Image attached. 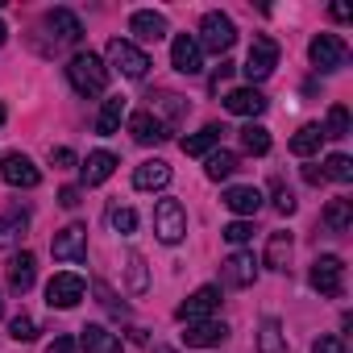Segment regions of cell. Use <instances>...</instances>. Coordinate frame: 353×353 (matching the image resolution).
Segmentation results:
<instances>
[{
	"label": "cell",
	"instance_id": "1",
	"mask_svg": "<svg viewBox=\"0 0 353 353\" xmlns=\"http://www.w3.org/2000/svg\"><path fill=\"white\" fill-rule=\"evenodd\" d=\"M67 79H71V88L79 92V96H104V88H108V67H104V59L100 54H92V50H79L71 63H67Z\"/></svg>",
	"mask_w": 353,
	"mask_h": 353
},
{
	"label": "cell",
	"instance_id": "2",
	"mask_svg": "<svg viewBox=\"0 0 353 353\" xmlns=\"http://www.w3.org/2000/svg\"><path fill=\"white\" fill-rule=\"evenodd\" d=\"M154 233L166 245H179L188 237V208L179 200H158L154 204Z\"/></svg>",
	"mask_w": 353,
	"mask_h": 353
},
{
	"label": "cell",
	"instance_id": "3",
	"mask_svg": "<svg viewBox=\"0 0 353 353\" xmlns=\"http://www.w3.org/2000/svg\"><path fill=\"white\" fill-rule=\"evenodd\" d=\"M108 63H112L125 79H145V71H150V54H145L141 46L125 42V38H112V42H108Z\"/></svg>",
	"mask_w": 353,
	"mask_h": 353
},
{
	"label": "cell",
	"instance_id": "4",
	"mask_svg": "<svg viewBox=\"0 0 353 353\" xmlns=\"http://www.w3.org/2000/svg\"><path fill=\"white\" fill-rule=\"evenodd\" d=\"M233 42H237V26L225 13H204V21H200V50L225 54Z\"/></svg>",
	"mask_w": 353,
	"mask_h": 353
},
{
	"label": "cell",
	"instance_id": "5",
	"mask_svg": "<svg viewBox=\"0 0 353 353\" xmlns=\"http://www.w3.org/2000/svg\"><path fill=\"white\" fill-rule=\"evenodd\" d=\"M279 67V42L274 38H266V34H258L254 42H250V54H245V75H250V83H262L270 71Z\"/></svg>",
	"mask_w": 353,
	"mask_h": 353
},
{
	"label": "cell",
	"instance_id": "6",
	"mask_svg": "<svg viewBox=\"0 0 353 353\" xmlns=\"http://www.w3.org/2000/svg\"><path fill=\"white\" fill-rule=\"evenodd\" d=\"M312 287L324 295V299H336L345 291V262L336 254H320L312 262Z\"/></svg>",
	"mask_w": 353,
	"mask_h": 353
},
{
	"label": "cell",
	"instance_id": "7",
	"mask_svg": "<svg viewBox=\"0 0 353 353\" xmlns=\"http://www.w3.org/2000/svg\"><path fill=\"white\" fill-rule=\"evenodd\" d=\"M307 59H312L320 71H336V67L349 63V46H345L336 34H316V38L307 42Z\"/></svg>",
	"mask_w": 353,
	"mask_h": 353
},
{
	"label": "cell",
	"instance_id": "8",
	"mask_svg": "<svg viewBox=\"0 0 353 353\" xmlns=\"http://www.w3.org/2000/svg\"><path fill=\"white\" fill-rule=\"evenodd\" d=\"M0 174H5L9 188H26V192L42 183V170H38L34 158H26V154H5V158H0Z\"/></svg>",
	"mask_w": 353,
	"mask_h": 353
},
{
	"label": "cell",
	"instance_id": "9",
	"mask_svg": "<svg viewBox=\"0 0 353 353\" xmlns=\"http://www.w3.org/2000/svg\"><path fill=\"white\" fill-rule=\"evenodd\" d=\"M83 295H88V283H83L79 274H54V279L46 283V303H50V307H63V312H67V307H75Z\"/></svg>",
	"mask_w": 353,
	"mask_h": 353
},
{
	"label": "cell",
	"instance_id": "10",
	"mask_svg": "<svg viewBox=\"0 0 353 353\" xmlns=\"http://www.w3.org/2000/svg\"><path fill=\"white\" fill-rule=\"evenodd\" d=\"M170 67L179 71V75H200L204 71V50L192 34H179L170 42Z\"/></svg>",
	"mask_w": 353,
	"mask_h": 353
},
{
	"label": "cell",
	"instance_id": "11",
	"mask_svg": "<svg viewBox=\"0 0 353 353\" xmlns=\"http://www.w3.org/2000/svg\"><path fill=\"white\" fill-rule=\"evenodd\" d=\"M50 254H54L59 262H83V258H88V229H83V225H67L63 233H54Z\"/></svg>",
	"mask_w": 353,
	"mask_h": 353
},
{
	"label": "cell",
	"instance_id": "12",
	"mask_svg": "<svg viewBox=\"0 0 353 353\" xmlns=\"http://www.w3.org/2000/svg\"><path fill=\"white\" fill-rule=\"evenodd\" d=\"M216 303H221V291L216 287H200L196 295H188L183 303H179V316L183 324H196V320H212V312H216Z\"/></svg>",
	"mask_w": 353,
	"mask_h": 353
},
{
	"label": "cell",
	"instance_id": "13",
	"mask_svg": "<svg viewBox=\"0 0 353 353\" xmlns=\"http://www.w3.org/2000/svg\"><path fill=\"white\" fill-rule=\"evenodd\" d=\"M221 279H225L229 287H254V279H258V262H254V254H245V250L229 254Z\"/></svg>",
	"mask_w": 353,
	"mask_h": 353
},
{
	"label": "cell",
	"instance_id": "14",
	"mask_svg": "<svg viewBox=\"0 0 353 353\" xmlns=\"http://www.w3.org/2000/svg\"><path fill=\"white\" fill-rule=\"evenodd\" d=\"M225 336H229V324H225V320H196V324H188V332H183L188 349H212V345H221Z\"/></svg>",
	"mask_w": 353,
	"mask_h": 353
},
{
	"label": "cell",
	"instance_id": "15",
	"mask_svg": "<svg viewBox=\"0 0 353 353\" xmlns=\"http://www.w3.org/2000/svg\"><path fill=\"white\" fill-rule=\"evenodd\" d=\"M129 133H133V141H141V145H158V141H166V137H170V129H166L158 117H150L145 108L129 117Z\"/></svg>",
	"mask_w": 353,
	"mask_h": 353
},
{
	"label": "cell",
	"instance_id": "16",
	"mask_svg": "<svg viewBox=\"0 0 353 353\" xmlns=\"http://www.w3.org/2000/svg\"><path fill=\"white\" fill-rule=\"evenodd\" d=\"M166 183H170V166L162 158H150V162H141L133 170V188L137 192H162Z\"/></svg>",
	"mask_w": 353,
	"mask_h": 353
},
{
	"label": "cell",
	"instance_id": "17",
	"mask_svg": "<svg viewBox=\"0 0 353 353\" xmlns=\"http://www.w3.org/2000/svg\"><path fill=\"white\" fill-rule=\"evenodd\" d=\"M46 30H50L54 42H79L83 38V26H79V17L71 9H50L46 13Z\"/></svg>",
	"mask_w": 353,
	"mask_h": 353
},
{
	"label": "cell",
	"instance_id": "18",
	"mask_svg": "<svg viewBox=\"0 0 353 353\" xmlns=\"http://www.w3.org/2000/svg\"><path fill=\"white\" fill-rule=\"evenodd\" d=\"M225 108L237 112V117H262L266 112V96L258 88H237V92L225 96Z\"/></svg>",
	"mask_w": 353,
	"mask_h": 353
},
{
	"label": "cell",
	"instance_id": "19",
	"mask_svg": "<svg viewBox=\"0 0 353 353\" xmlns=\"http://www.w3.org/2000/svg\"><path fill=\"white\" fill-rule=\"evenodd\" d=\"M129 30H133L141 42H158V38H166V17L154 13V9H137V13L129 17Z\"/></svg>",
	"mask_w": 353,
	"mask_h": 353
},
{
	"label": "cell",
	"instance_id": "20",
	"mask_svg": "<svg viewBox=\"0 0 353 353\" xmlns=\"http://www.w3.org/2000/svg\"><path fill=\"white\" fill-rule=\"evenodd\" d=\"M34 274H38V258H34L30 250H21V254H13V262H9V287L26 295V291L34 287Z\"/></svg>",
	"mask_w": 353,
	"mask_h": 353
},
{
	"label": "cell",
	"instance_id": "21",
	"mask_svg": "<svg viewBox=\"0 0 353 353\" xmlns=\"http://www.w3.org/2000/svg\"><path fill=\"white\" fill-rule=\"evenodd\" d=\"M79 345H83L88 353H121V336L108 332L104 324H88V328H79Z\"/></svg>",
	"mask_w": 353,
	"mask_h": 353
},
{
	"label": "cell",
	"instance_id": "22",
	"mask_svg": "<svg viewBox=\"0 0 353 353\" xmlns=\"http://www.w3.org/2000/svg\"><path fill=\"white\" fill-rule=\"evenodd\" d=\"M154 104L145 108L150 117H158L166 129H174V125H179V117L188 112V100H179V96H170V92H162V96H150Z\"/></svg>",
	"mask_w": 353,
	"mask_h": 353
},
{
	"label": "cell",
	"instance_id": "23",
	"mask_svg": "<svg viewBox=\"0 0 353 353\" xmlns=\"http://www.w3.org/2000/svg\"><path fill=\"white\" fill-rule=\"evenodd\" d=\"M117 170V158L108 154V150H96V154H88V162L79 166V174H83V183L88 188H96V183H104L108 174Z\"/></svg>",
	"mask_w": 353,
	"mask_h": 353
},
{
	"label": "cell",
	"instance_id": "24",
	"mask_svg": "<svg viewBox=\"0 0 353 353\" xmlns=\"http://www.w3.org/2000/svg\"><path fill=\"white\" fill-rule=\"evenodd\" d=\"M225 208L237 212V216H258L262 192H258V188H229V192H225Z\"/></svg>",
	"mask_w": 353,
	"mask_h": 353
},
{
	"label": "cell",
	"instance_id": "25",
	"mask_svg": "<svg viewBox=\"0 0 353 353\" xmlns=\"http://www.w3.org/2000/svg\"><path fill=\"white\" fill-rule=\"evenodd\" d=\"M221 125H204L200 133H192V137H183V154H192V158H204V154H212L216 145H221Z\"/></svg>",
	"mask_w": 353,
	"mask_h": 353
},
{
	"label": "cell",
	"instance_id": "26",
	"mask_svg": "<svg viewBox=\"0 0 353 353\" xmlns=\"http://www.w3.org/2000/svg\"><path fill=\"white\" fill-rule=\"evenodd\" d=\"M349 225H353V200H328V208H324V229L328 233H349Z\"/></svg>",
	"mask_w": 353,
	"mask_h": 353
},
{
	"label": "cell",
	"instance_id": "27",
	"mask_svg": "<svg viewBox=\"0 0 353 353\" xmlns=\"http://www.w3.org/2000/svg\"><path fill=\"white\" fill-rule=\"evenodd\" d=\"M258 353H287V332L274 316H266L258 328Z\"/></svg>",
	"mask_w": 353,
	"mask_h": 353
},
{
	"label": "cell",
	"instance_id": "28",
	"mask_svg": "<svg viewBox=\"0 0 353 353\" xmlns=\"http://www.w3.org/2000/svg\"><path fill=\"white\" fill-rule=\"evenodd\" d=\"M233 170H237V154L233 150H212L208 154V166H204V174L212 183H221V179H233Z\"/></svg>",
	"mask_w": 353,
	"mask_h": 353
},
{
	"label": "cell",
	"instance_id": "29",
	"mask_svg": "<svg viewBox=\"0 0 353 353\" xmlns=\"http://www.w3.org/2000/svg\"><path fill=\"white\" fill-rule=\"evenodd\" d=\"M121 117H125V96H108L104 100V108H100V117H96V133H117L121 129Z\"/></svg>",
	"mask_w": 353,
	"mask_h": 353
},
{
	"label": "cell",
	"instance_id": "30",
	"mask_svg": "<svg viewBox=\"0 0 353 353\" xmlns=\"http://www.w3.org/2000/svg\"><path fill=\"white\" fill-rule=\"evenodd\" d=\"M291 233H270V241H266V266L270 270H287V262H291Z\"/></svg>",
	"mask_w": 353,
	"mask_h": 353
},
{
	"label": "cell",
	"instance_id": "31",
	"mask_svg": "<svg viewBox=\"0 0 353 353\" xmlns=\"http://www.w3.org/2000/svg\"><path fill=\"white\" fill-rule=\"evenodd\" d=\"M320 141H324L320 125H303V129L291 137V154H295V158H312V154L320 150Z\"/></svg>",
	"mask_w": 353,
	"mask_h": 353
},
{
	"label": "cell",
	"instance_id": "32",
	"mask_svg": "<svg viewBox=\"0 0 353 353\" xmlns=\"http://www.w3.org/2000/svg\"><path fill=\"white\" fill-rule=\"evenodd\" d=\"M26 225H30L26 212H5V216H0V245L21 241V237H26Z\"/></svg>",
	"mask_w": 353,
	"mask_h": 353
},
{
	"label": "cell",
	"instance_id": "33",
	"mask_svg": "<svg viewBox=\"0 0 353 353\" xmlns=\"http://www.w3.org/2000/svg\"><path fill=\"white\" fill-rule=\"evenodd\" d=\"M237 133H241V145H245L250 154H266V150H270V133H266L262 125H254V121H250V125H241Z\"/></svg>",
	"mask_w": 353,
	"mask_h": 353
},
{
	"label": "cell",
	"instance_id": "34",
	"mask_svg": "<svg viewBox=\"0 0 353 353\" xmlns=\"http://www.w3.org/2000/svg\"><path fill=\"white\" fill-rule=\"evenodd\" d=\"M320 170H324V179H336V183H349V179H353V162H349L345 154H328Z\"/></svg>",
	"mask_w": 353,
	"mask_h": 353
},
{
	"label": "cell",
	"instance_id": "35",
	"mask_svg": "<svg viewBox=\"0 0 353 353\" xmlns=\"http://www.w3.org/2000/svg\"><path fill=\"white\" fill-rule=\"evenodd\" d=\"M320 133H324V137H349V108H345V104H332Z\"/></svg>",
	"mask_w": 353,
	"mask_h": 353
},
{
	"label": "cell",
	"instance_id": "36",
	"mask_svg": "<svg viewBox=\"0 0 353 353\" xmlns=\"http://www.w3.org/2000/svg\"><path fill=\"white\" fill-rule=\"evenodd\" d=\"M270 196H274V208H279L283 216L295 212V196H291V188H287L283 179H270Z\"/></svg>",
	"mask_w": 353,
	"mask_h": 353
},
{
	"label": "cell",
	"instance_id": "37",
	"mask_svg": "<svg viewBox=\"0 0 353 353\" xmlns=\"http://www.w3.org/2000/svg\"><path fill=\"white\" fill-rule=\"evenodd\" d=\"M9 336H13V341H34V336H38L34 316H26V312H21V316H13V320H9Z\"/></svg>",
	"mask_w": 353,
	"mask_h": 353
},
{
	"label": "cell",
	"instance_id": "38",
	"mask_svg": "<svg viewBox=\"0 0 353 353\" xmlns=\"http://www.w3.org/2000/svg\"><path fill=\"white\" fill-rule=\"evenodd\" d=\"M108 221H112L117 233H133V229H137V212H133V208H112Z\"/></svg>",
	"mask_w": 353,
	"mask_h": 353
},
{
	"label": "cell",
	"instance_id": "39",
	"mask_svg": "<svg viewBox=\"0 0 353 353\" xmlns=\"http://www.w3.org/2000/svg\"><path fill=\"white\" fill-rule=\"evenodd\" d=\"M125 266H129V287L133 291H145V262H141V254H129Z\"/></svg>",
	"mask_w": 353,
	"mask_h": 353
},
{
	"label": "cell",
	"instance_id": "40",
	"mask_svg": "<svg viewBox=\"0 0 353 353\" xmlns=\"http://www.w3.org/2000/svg\"><path fill=\"white\" fill-rule=\"evenodd\" d=\"M254 237V225L250 221H233V225H225V241H233V245H245Z\"/></svg>",
	"mask_w": 353,
	"mask_h": 353
},
{
	"label": "cell",
	"instance_id": "41",
	"mask_svg": "<svg viewBox=\"0 0 353 353\" xmlns=\"http://www.w3.org/2000/svg\"><path fill=\"white\" fill-rule=\"evenodd\" d=\"M312 353H345V336H320L312 345Z\"/></svg>",
	"mask_w": 353,
	"mask_h": 353
},
{
	"label": "cell",
	"instance_id": "42",
	"mask_svg": "<svg viewBox=\"0 0 353 353\" xmlns=\"http://www.w3.org/2000/svg\"><path fill=\"white\" fill-rule=\"evenodd\" d=\"M46 353H79V341H75V336H54V341L46 345Z\"/></svg>",
	"mask_w": 353,
	"mask_h": 353
},
{
	"label": "cell",
	"instance_id": "43",
	"mask_svg": "<svg viewBox=\"0 0 353 353\" xmlns=\"http://www.w3.org/2000/svg\"><path fill=\"white\" fill-rule=\"evenodd\" d=\"M50 162H54V166H75V154H71L67 145H59V150H50Z\"/></svg>",
	"mask_w": 353,
	"mask_h": 353
},
{
	"label": "cell",
	"instance_id": "44",
	"mask_svg": "<svg viewBox=\"0 0 353 353\" xmlns=\"http://www.w3.org/2000/svg\"><path fill=\"white\" fill-rule=\"evenodd\" d=\"M229 75H233V63H221V67H216V75H212V83H208V88H212V92H221V83H225V79H229Z\"/></svg>",
	"mask_w": 353,
	"mask_h": 353
},
{
	"label": "cell",
	"instance_id": "45",
	"mask_svg": "<svg viewBox=\"0 0 353 353\" xmlns=\"http://www.w3.org/2000/svg\"><path fill=\"white\" fill-rule=\"evenodd\" d=\"M59 204L63 208H79V188H63L59 192Z\"/></svg>",
	"mask_w": 353,
	"mask_h": 353
},
{
	"label": "cell",
	"instance_id": "46",
	"mask_svg": "<svg viewBox=\"0 0 353 353\" xmlns=\"http://www.w3.org/2000/svg\"><path fill=\"white\" fill-rule=\"evenodd\" d=\"M303 179H307L312 188H320V183H324V170H316V166H303Z\"/></svg>",
	"mask_w": 353,
	"mask_h": 353
},
{
	"label": "cell",
	"instance_id": "47",
	"mask_svg": "<svg viewBox=\"0 0 353 353\" xmlns=\"http://www.w3.org/2000/svg\"><path fill=\"white\" fill-rule=\"evenodd\" d=\"M332 17L336 21H349V5H332Z\"/></svg>",
	"mask_w": 353,
	"mask_h": 353
},
{
	"label": "cell",
	"instance_id": "48",
	"mask_svg": "<svg viewBox=\"0 0 353 353\" xmlns=\"http://www.w3.org/2000/svg\"><path fill=\"white\" fill-rule=\"evenodd\" d=\"M150 353H174V349H166V345H154V349H150Z\"/></svg>",
	"mask_w": 353,
	"mask_h": 353
},
{
	"label": "cell",
	"instance_id": "49",
	"mask_svg": "<svg viewBox=\"0 0 353 353\" xmlns=\"http://www.w3.org/2000/svg\"><path fill=\"white\" fill-rule=\"evenodd\" d=\"M5 38H9V30H5V21H0V46H5Z\"/></svg>",
	"mask_w": 353,
	"mask_h": 353
},
{
	"label": "cell",
	"instance_id": "50",
	"mask_svg": "<svg viewBox=\"0 0 353 353\" xmlns=\"http://www.w3.org/2000/svg\"><path fill=\"white\" fill-rule=\"evenodd\" d=\"M0 125H5V104H0Z\"/></svg>",
	"mask_w": 353,
	"mask_h": 353
},
{
	"label": "cell",
	"instance_id": "51",
	"mask_svg": "<svg viewBox=\"0 0 353 353\" xmlns=\"http://www.w3.org/2000/svg\"><path fill=\"white\" fill-rule=\"evenodd\" d=\"M0 316H5V303H0Z\"/></svg>",
	"mask_w": 353,
	"mask_h": 353
}]
</instances>
